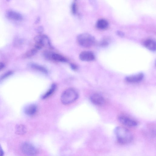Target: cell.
Returning <instances> with one entry per match:
<instances>
[{"mask_svg":"<svg viewBox=\"0 0 156 156\" xmlns=\"http://www.w3.org/2000/svg\"><path fill=\"white\" fill-rule=\"evenodd\" d=\"M117 33L118 35L119 36H123L124 35V33L121 31H117Z\"/></svg>","mask_w":156,"mask_h":156,"instance_id":"24","label":"cell"},{"mask_svg":"<svg viewBox=\"0 0 156 156\" xmlns=\"http://www.w3.org/2000/svg\"><path fill=\"white\" fill-rule=\"evenodd\" d=\"M56 86L55 84H53L48 90L42 96V98L44 99L48 98L53 94L56 89Z\"/></svg>","mask_w":156,"mask_h":156,"instance_id":"18","label":"cell"},{"mask_svg":"<svg viewBox=\"0 0 156 156\" xmlns=\"http://www.w3.org/2000/svg\"><path fill=\"white\" fill-rule=\"evenodd\" d=\"M114 132L118 142L121 144H126L132 141L133 136L131 132L127 129L121 126H117Z\"/></svg>","mask_w":156,"mask_h":156,"instance_id":"1","label":"cell"},{"mask_svg":"<svg viewBox=\"0 0 156 156\" xmlns=\"http://www.w3.org/2000/svg\"><path fill=\"white\" fill-rule=\"evenodd\" d=\"M38 51L37 49L34 47L26 52L24 54L23 57L25 58L31 57L34 55Z\"/></svg>","mask_w":156,"mask_h":156,"instance_id":"17","label":"cell"},{"mask_svg":"<svg viewBox=\"0 0 156 156\" xmlns=\"http://www.w3.org/2000/svg\"><path fill=\"white\" fill-rule=\"evenodd\" d=\"M13 73V72L12 71H9L1 75L0 76V83L12 75Z\"/></svg>","mask_w":156,"mask_h":156,"instance_id":"19","label":"cell"},{"mask_svg":"<svg viewBox=\"0 0 156 156\" xmlns=\"http://www.w3.org/2000/svg\"><path fill=\"white\" fill-rule=\"evenodd\" d=\"M21 149L22 152L27 156H35L37 153L35 147L32 144L28 142L22 143Z\"/></svg>","mask_w":156,"mask_h":156,"instance_id":"5","label":"cell"},{"mask_svg":"<svg viewBox=\"0 0 156 156\" xmlns=\"http://www.w3.org/2000/svg\"><path fill=\"white\" fill-rule=\"evenodd\" d=\"M30 66L32 69L39 71L44 73H47L48 71L44 67L35 63H31L29 64Z\"/></svg>","mask_w":156,"mask_h":156,"instance_id":"16","label":"cell"},{"mask_svg":"<svg viewBox=\"0 0 156 156\" xmlns=\"http://www.w3.org/2000/svg\"><path fill=\"white\" fill-rule=\"evenodd\" d=\"M4 152L0 144V156H4Z\"/></svg>","mask_w":156,"mask_h":156,"instance_id":"23","label":"cell"},{"mask_svg":"<svg viewBox=\"0 0 156 156\" xmlns=\"http://www.w3.org/2000/svg\"><path fill=\"white\" fill-rule=\"evenodd\" d=\"M34 41L35 43L34 47L38 50L45 47L53 48L49 38L45 35L41 34L37 35L35 37Z\"/></svg>","mask_w":156,"mask_h":156,"instance_id":"4","label":"cell"},{"mask_svg":"<svg viewBox=\"0 0 156 156\" xmlns=\"http://www.w3.org/2000/svg\"><path fill=\"white\" fill-rule=\"evenodd\" d=\"M143 78V74L140 73L134 75L127 76L125 78V80L126 82L128 83H134L141 81Z\"/></svg>","mask_w":156,"mask_h":156,"instance_id":"11","label":"cell"},{"mask_svg":"<svg viewBox=\"0 0 156 156\" xmlns=\"http://www.w3.org/2000/svg\"><path fill=\"white\" fill-rule=\"evenodd\" d=\"M44 56L47 58L54 61L65 62H67V59L63 56L58 53L45 51L44 53Z\"/></svg>","mask_w":156,"mask_h":156,"instance_id":"6","label":"cell"},{"mask_svg":"<svg viewBox=\"0 0 156 156\" xmlns=\"http://www.w3.org/2000/svg\"><path fill=\"white\" fill-rule=\"evenodd\" d=\"M144 44L145 47L152 51L156 50V43L154 40L151 39H146L144 42Z\"/></svg>","mask_w":156,"mask_h":156,"instance_id":"13","label":"cell"},{"mask_svg":"<svg viewBox=\"0 0 156 156\" xmlns=\"http://www.w3.org/2000/svg\"><path fill=\"white\" fill-rule=\"evenodd\" d=\"M76 41L80 46L85 48L91 47L96 43L95 37L92 35L87 33L79 34L77 37Z\"/></svg>","mask_w":156,"mask_h":156,"instance_id":"2","label":"cell"},{"mask_svg":"<svg viewBox=\"0 0 156 156\" xmlns=\"http://www.w3.org/2000/svg\"><path fill=\"white\" fill-rule=\"evenodd\" d=\"M96 25L98 29L101 30H104L108 28L109 24L106 20L101 19L98 20Z\"/></svg>","mask_w":156,"mask_h":156,"instance_id":"14","label":"cell"},{"mask_svg":"<svg viewBox=\"0 0 156 156\" xmlns=\"http://www.w3.org/2000/svg\"><path fill=\"white\" fill-rule=\"evenodd\" d=\"M79 57L82 61L89 62L94 60L95 58V56L93 52L90 51H85L80 53Z\"/></svg>","mask_w":156,"mask_h":156,"instance_id":"8","label":"cell"},{"mask_svg":"<svg viewBox=\"0 0 156 156\" xmlns=\"http://www.w3.org/2000/svg\"><path fill=\"white\" fill-rule=\"evenodd\" d=\"M109 44L108 41L106 39H104L102 40L100 43V45L101 47H105Z\"/></svg>","mask_w":156,"mask_h":156,"instance_id":"21","label":"cell"},{"mask_svg":"<svg viewBox=\"0 0 156 156\" xmlns=\"http://www.w3.org/2000/svg\"><path fill=\"white\" fill-rule=\"evenodd\" d=\"M37 106L34 104H30L24 108V112L28 115H32L37 112Z\"/></svg>","mask_w":156,"mask_h":156,"instance_id":"12","label":"cell"},{"mask_svg":"<svg viewBox=\"0 0 156 156\" xmlns=\"http://www.w3.org/2000/svg\"><path fill=\"white\" fill-rule=\"evenodd\" d=\"M70 66L72 69L74 70H76L77 69V67L75 64L71 63L70 64Z\"/></svg>","mask_w":156,"mask_h":156,"instance_id":"22","label":"cell"},{"mask_svg":"<svg viewBox=\"0 0 156 156\" xmlns=\"http://www.w3.org/2000/svg\"><path fill=\"white\" fill-rule=\"evenodd\" d=\"M90 100L93 104L97 105H102L105 102L104 98L98 93L92 94L90 97Z\"/></svg>","mask_w":156,"mask_h":156,"instance_id":"9","label":"cell"},{"mask_svg":"<svg viewBox=\"0 0 156 156\" xmlns=\"http://www.w3.org/2000/svg\"><path fill=\"white\" fill-rule=\"evenodd\" d=\"M118 120L121 124L128 127H135L138 124L137 122L134 120L125 116H119Z\"/></svg>","mask_w":156,"mask_h":156,"instance_id":"7","label":"cell"},{"mask_svg":"<svg viewBox=\"0 0 156 156\" xmlns=\"http://www.w3.org/2000/svg\"><path fill=\"white\" fill-rule=\"evenodd\" d=\"M27 131L26 126L22 124H17L15 127L16 133L18 135H22L25 134Z\"/></svg>","mask_w":156,"mask_h":156,"instance_id":"15","label":"cell"},{"mask_svg":"<svg viewBox=\"0 0 156 156\" xmlns=\"http://www.w3.org/2000/svg\"><path fill=\"white\" fill-rule=\"evenodd\" d=\"M4 67V64L2 62H0V71L3 69Z\"/></svg>","mask_w":156,"mask_h":156,"instance_id":"25","label":"cell"},{"mask_svg":"<svg viewBox=\"0 0 156 156\" xmlns=\"http://www.w3.org/2000/svg\"><path fill=\"white\" fill-rule=\"evenodd\" d=\"M71 10L72 12L74 14H76L77 11V5L76 1L73 2L71 6Z\"/></svg>","mask_w":156,"mask_h":156,"instance_id":"20","label":"cell"},{"mask_svg":"<svg viewBox=\"0 0 156 156\" xmlns=\"http://www.w3.org/2000/svg\"><path fill=\"white\" fill-rule=\"evenodd\" d=\"M78 97V94L76 90L72 88L66 90L62 94L61 100L64 105H68L76 101Z\"/></svg>","mask_w":156,"mask_h":156,"instance_id":"3","label":"cell"},{"mask_svg":"<svg viewBox=\"0 0 156 156\" xmlns=\"http://www.w3.org/2000/svg\"><path fill=\"white\" fill-rule=\"evenodd\" d=\"M5 15L8 19L15 21H20L23 19V16L20 14L12 10L7 11Z\"/></svg>","mask_w":156,"mask_h":156,"instance_id":"10","label":"cell"}]
</instances>
